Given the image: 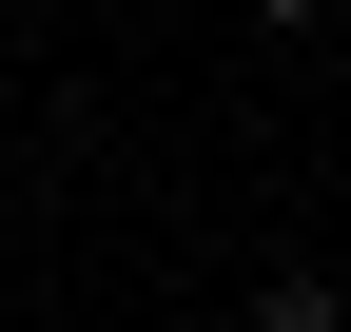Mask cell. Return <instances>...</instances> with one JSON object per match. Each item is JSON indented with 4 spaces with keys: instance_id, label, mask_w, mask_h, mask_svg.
Returning <instances> with one entry per match:
<instances>
[{
    "instance_id": "6da1fadb",
    "label": "cell",
    "mask_w": 351,
    "mask_h": 332,
    "mask_svg": "<svg viewBox=\"0 0 351 332\" xmlns=\"http://www.w3.org/2000/svg\"><path fill=\"white\" fill-rule=\"evenodd\" d=\"M254 332H351V294H332V274H274V294H254Z\"/></svg>"
},
{
    "instance_id": "7a4b0ae2",
    "label": "cell",
    "mask_w": 351,
    "mask_h": 332,
    "mask_svg": "<svg viewBox=\"0 0 351 332\" xmlns=\"http://www.w3.org/2000/svg\"><path fill=\"white\" fill-rule=\"evenodd\" d=\"M254 20H274V39H293V20H332V0H254Z\"/></svg>"
}]
</instances>
